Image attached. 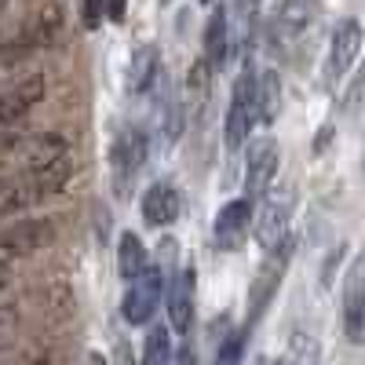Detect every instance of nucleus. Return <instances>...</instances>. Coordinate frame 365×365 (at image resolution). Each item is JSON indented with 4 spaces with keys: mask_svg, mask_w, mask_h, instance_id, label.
I'll list each match as a JSON object with an SVG mask.
<instances>
[{
    "mask_svg": "<svg viewBox=\"0 0 365 365\" xmlns=\"http://www.w3.org/2000/svg\"><path fill=\"white\" fill-rule=\"evenodd\" d=\"M205 51H208V66H223L230 55V11L216 8L205 26Z\"/></svg>",
    "mask_w": 365,
    "mask_h": 365,
    "instance_id": "18",
    "label": "nucleus"
},
{
    "mask_svg": "<svg viewBox=\"0 0 365 365\" xmlns=\"http://www.w3.org/2000/svg\"><path fill=\"white\" fill-rule=\"evenodd\" d=\"M110 161H113L117 182H120V187H128V179H132V175L143 168V161H146V132H143V128H125V132L113 139Z\"/></svg>",
    "mask_w": 365,
    "mask_h": 365,
    "instance_id": "13",
    "label": "nucleus"
},
{
    "mask_svg": "<svg viewBox=\"0 0 365 365\" xmlns=\"http://www.w3.org/2000/svg\"><path fill=\"white\" fill-rule=\"evenodd\" d=\"M179 216V190L172 182H154L143 194V220L146 227H168Z\"/></svg>",
    "mask_w": 365,
    "mask_h": 365,
    "instance_id": "17",
    "label": "nucleus"
},
{
    "mask_svg": "<svg viewBox=\"0 0 365 365\" xmlns=\"http://www.w3.org/2000/svg\"><path fill=\"white\" fill-rule=\"evenodd\" d=\"M4 4H8V0H0V11H4Z\"/></svg>",
    "mask_w": 365,
    "mask_h": 365,
    "instance_id": "32",
    "label": "nucleus"
},
{
    "mask_svg": "<svg viewBox=\"0 0 365 365\" xmlns=\"http://www.w3.org/2000/svg\"><path fill=\"white\" fill-rule=\"evenodd\" d=\"M289 216H292V190H274L259 201V216H256V241L270 252L278 249L285 234H289Z\"/></svg>",
    "mask_w": 365,
    "mask_h": 365,
    "instance_id": "8",
    "label": "nucleus"
},
{
    "mask_svg": "<svg viewBox=\"0 0 365 365\" xmlns=\"http://www.w3.org/2000/svg\"><path fill=\"white\" fill-rule=\"evenodd\" d=\"M278 175V143L274 139H256L249 150V168H245V201H263L270 194V182Z\"/></svg>",
    "mask_w": 365,
    "mask_h": 365,
    "instance_id": "10",
    "label": "nucleus"
},
{
    "mask_svg": "<svg viewBox=\"0 0 365 365\" xmlns=\"http://www.w3.org/2000/svg\"><path fill=\"white\" fill-rule=\"evenodd\" d=\"M201 4H208V0H201Z\"/></svg>",
    "mask_w": 365,
    "mask_h": 365,
    "instance_id": "33",
    "label": "nucleus"
},
{
    "mask_svg": "<svg viewBox=\"0 0 365 365\" xmlns=\"http://www.w3.org/2000/svg\"><path fill=\"white\" fill-rule=\"evenodd\" d=\"M113 365H135V358H132V347H128L125 340H117V351H113Z\"/></svg>",
    "mask_w": 365,
    "mask_h": 365,
    "instance_id": "29",
    "label": "nucleus"
},
{
    "mask_svg": "<svg viewBox=\"0 0 365 365\" xmlns=\"http://www.w3.org/2000/svg\"><path fill=\"white\" fill-rule=\"evenodd\" d=\"M252 234V201H230L216 216V245L220 249H241Z\"/></svg>",
    "mask_w": 365,
    "mask_h": 365,
    "instance_id": "12",
    "label": "nucleus"
},
{
    "mask_svg": "<svg viewBox=\"0 0 365 365\" xmlns=\"http://www.w3.org/2000/svg\"><path fill=\"white\" fill-rule=\"evenodd\" d=\"M41 99H44V77L41 73L37 77H26L11 91H4V96H0V135H4L11 125H19V120L34 110Z\"/></svg>",
    "mask_w": 365,
    "mask_h": 365,
    "instance_id": "11",
    "label": "nucleus"
},
{
    "mask_svg": "<svg viewBox=\"0 0 365 365\" xmlns=\"http://www.w3.org/2000/svg\"><path fill=\"white\" fill-rule=\"evenodd\" d=\"M256 11H259V0H237V22L241 26H249L256 19Z\"/></svg>",
    "mask_w": 365,
    "mask_h": 365,
    "instance_id": "28",
    "label": "nucleus"
},
{
    "mask_svg": "<svg viewBox=\"0 0 365 365\" xmlns=\"http://www.w3.org/2000/svg\"><path fill=\"white\" fill-rule=\"evenodd\" d=\"M194 322V270H179L168 282V325L172 332H190Z\"/></svg>",
    "mask_w": 365,
    "mask_h": 365,
    "instance_id": "14",
    "label": "nucleus"
},
{
    "mask_svg": "<svg viewBox=\"0 0 365 365\" xmlns=\"http://www.w3.org/2000/svg\"><path fill=\"white\" fill-rule=\"evenodd\" d=\"M66 158V139L58 132H29L0 139V175H22L34 168H48Z\"/></svg>",
    "mask_w": 365,
    "mask_h": 365,
    "instance_id": "2",
    "label": "nucleus"
},
{
    "mask_svg": "<svg viewBox=\"0 0 365 365\" xmlns=\"http://www.w3.org/2000/svg\"><path fill=\"white\" fill-rule=\"evenodd\" d=\"M125 4H128V0H106V11H110V22H120V19H125Z\"/></svg>",
    "mask_w": 365,
    "mask_h": 365,
    "instance_id": "30",
    "label": "nucleus"
},
{
    "mask_svg": "<svg viewBox=\"0 0 365 365\" xmlns=\"http://www.w3.org/2000/svg\"><path fill=\"white\" fill-rule=\"evenodd\" d=\"M344 336L351 344H365V274L361 267L347 278V289H344Z\"/></svg>",
    "mask_w": 365,
    "mask_h": 365,
    "instance_id": "16",
    "label": "nucleus"
},
{
    "mask_svg": "<svg viewBox=\"0 0 365 365\" xmlns=\"http://www.w3.org/2000/svg\"><path fill=\"white\" fill-rule=\"evenodd\" d=\"M289 365H318V344L307 336V332H296L292 336V358Z\"/></svg>",
    "mask_w": 365,
    "mask_h": 365,
    "instance_id": "25",
    "label": "nucleus"
},
{
    "mask_svg": "<svg viewBox=\"0 0 365 365\" xmlns=\"http://www.w3.org/2000/svg\"><path fill=\"white\" fill-rule=\"evenodd\" d=\"M245 340H249V329H237L220 344L216 365H241V354H245Z\"/></svg>",
    "mask_w": 365,
    "mask_h": 365,
    "instance_id": "24",
    "label": "nucleus"
},
{
    "mask_svg": "<svg viewBox=\"0 0 365 365\" xmlns=\"http://www.w3.org/2000/svg\"><path fill=\"white\" fill-rule=\"evenodd\" d=\"M81 4V22L84 29H99L103 15H106V0H77Z\"/></svg>",
    "mask_w": 365,
    "mask_h": 365,
    "instance_id": "26",
    "label": "nucleus"
},
{
    "mask_svg": "<svg viewBox=\"0 0 365 365\" xmlns=\"http://www.w3.org/2000/svg\"><path fill=\"white\" fill-rule=\"evenodd\" d=\"M179 132H182V106L175 96H168L161 103V135H165V143H175Z\"/></svg>",
    "mask_w": 365,
    "mask_h": 365,
    "instance_id": "23",
    "label": "nucleus"
},
{
    "mask_svg": "<svg viewBox=\"0 0 365 365\" xmlns=\"http://www.w3.org/2000/svg\"><path fill=\"white\" fill-rule=\"evenodd\" d=\"M256 103H259V120L263 125H274L282 113V81L274 70H267L259 77V91H256Z\"/></svg>",
    "mask_w": 365,
    "mask_h": 365,
    "instance_id": "20",
    "label": "nucleus"
},
{
    "mask_svg": "<svg viewBox=\"0 0 365 365\" xmlns=\"http://www.w3.org/2000/svg\"><path fill=\"white\" fill-rule=\"evenodd\" d=\"M365 44V29L358 19H344L336 29H332V41H329V63H325V77L329 84L340 81L354 63H358V51Z\"/></svg>",
    "mask_w": 365,
    "mask_h": 365,
    "instance_id": "9",
    "label": "nucleus"
},
{
    "mask_svg": "<svg viewBox=\"0 0 365 365\" xmlns=\"http://www.w3.org/2000/svg\"><path fill=\"white\" fill-rule=\"evenodd\" d=\"M11 282V270H8V263H0V289H4Z\"/></svg>",
    "mask_w": 365,
    "mask_h": 365,
    "instance_id": "31",
    "label": "nucleus"
},
{
    "mask_svg": "<svg viewBox=\"0 0 365 365\" xmlns=\"http://www.w3.org/2000/svg\"><path fill=\"white\" fill-rule=\"evenodd\" d=\"M19 332V314L11 307H0V351H4Z\"/></svg>",
    "mask_w": 365,
    "mask_h": 365,
    "instance_id": "27",
    "label": "nucleus"
},
{
    "mask_svg": "<svg viewBox=\"0 0 365 365\" xmlns=\"http://www.w3.org/2000/svg\"><path fill=\"white\" fill-rule=\"evenodd\" d=\"M117 270L120 278H143L150 270V256H146V245L139 241V234H120V245H117Z\"/></svg>",
    "mask_w": 365,
    "mask_h": 365,
    "instance_id": "19",
    "label": "nucleus"
},
{
    "mask_svg": "<svg viewBox=\"0 0 365 365\" xmlns=\"http://www.w3.org/2000/svg\"><path fill=\"white\" fill-rule=\"evenodd\" d=\"M256 91H259V77H256V66L249 63L245 70L237 73V81H234L230 110H227V120H223V146H227V150H241V146H245L252 125L259 120Z\"/></svg>",
    "mask_w": 365,
    "mask_h": 365,
    "instance_id": "4",
    "label": "nucleus"
},
{
    "mask_svg": "<svg viewBox=\"0 0 365 365\" xmlns=\"http://www.w3.org/2000/svg\"><path fill=\"white\" fill-rule=\"evenodd\" d=\"M70 161H55L48 168H34V172H22L0 182V216H15V212H26L34 205H44L48 197H55L58 190L70 182Z\"/></svg>",
    "mask_w": 365,
    "mask_h": 365,
    "instance_id": "1",
    "label": "nucleus"
},
{
    "mask_svg": "<svg viewBox=\"0 0 365 365\" xmlns=\"http://www.w3.org/2000/svg\"><path fill=\"white\" fill-rule=\"evenodd\" d=\"M132 91H146L150 84L158 81V51L154 48H139L132 55V70H128Z\"/></svg>",
    "mask_w": 365,
    "mask_h": 365,
    "instance_id": "21",
    "label": "nucleus"
},
{
    "mask_svg": "<svg viewBox=\"0 0 365 365\" xmlns=\"http://www.w3.org/2000/svg\"><path fill=\"white\" fill-rule=\"evenodd\" d=\"M314 19H318V0H282L278 11H274V37L296 41Z\"/></svg>",
    "mask_w": 365,
    "mask_h": 365,
    "instance_id": "15",
    "label": "nucleus"
},
{
    "mask_svg": "<svg viewBox=\"0 0 365 365\" xmlns=\"http://www.w3.org/2000/svg\"><path fill=\"white\" fill-rule=\"evenodd\" d=\"M143 365H172V336L168 325H154L143 344Z\"/></svg>",
    "mask_w": 365,
    "mask_h": 365,
    "instance_id": "22",
    "label": "nucleus"
},
{
    "mask_svg": "<svg viewBox=\"0 0 365 365\" xmlns=\"http://www.w3.org/2000/svg\"><path fill=\"white\" fill-rule=\"evenodd\" d=\"M289 259H292V241H289V237L282 241L278 249H270V252H267V259H263V267H259V274H256V282H252V296H249V322H245V329H252V325L263 318L267 303L274 299L278 285L285 282Z\"/></svg>",
    "mask_w": 365,
    "mask_h": 365,
    "instance_id": "5",
    "label": "nucleus"
},
{
    "mask_svg": "<svg viewBox=\"0 0 365 365\" xmlns=\"http://www.w3.org/2000/svg\"><path fill=\"white\" fill-rule=\"evenodd\" d=\"M165 296V274L158 267H150L143 278L132 282V289L125 292V303H120V314H125L128 325H146L150 318H154L158 303Z\"/></svg>",
    "mask_w": 365,
    "mask_h": 365,
    "instance_id": "7",
    "label": "nucleus"
},
{
    "mask_svg": "<svg viewBox=\"0 0 365 365\" xmlns=\"http://www.w3.org/2000/svg\"><path fill=\"white\" fill-rule=\"evenodd\" d=\"M58 34H63V8H58L55 0H48V4H44L34 19H29L4 48H0V63H4V66L22 63V58L51 48V44L58 41Z\"/></svg>",
    "mask_w": 365,
    "mask_h": 365,
    "instance_id": "3",
    "label": "nucleus"
},
{
    "mask_svg": "<svg viewBox=\"0 0 365 365\" xmlns=\"http://www.w3.org/2000/svg\"><path fill=\"white\" fill-rule=\"evenodd\" d=\"M55 223L51 220H19L11 227H0V263H11L22 256H34L55 241Z\"/></svg>",
    "mask_w": 365,
    "mask_h": 365,
    "instance_id": "6",
    "label": "nucleus"
}]
</instances>
